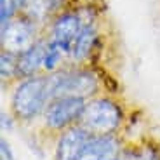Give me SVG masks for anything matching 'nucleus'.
Listing matches in <instances>:
<instances>
[{
  "label": "nucleus",
  "mask_w": 160,
  "mask_h": 160,
  "mask_svg": "<svg viewBox=\"0 0 160 160\" xmlns=\"http://www.w3.org/2000/svg\"><path fill=\"white\" fill-rule=\"evenodd\" d=\"M49 101V75L40 73L12 85L7 112L18 125H35Z\"/></svg>",
  "instance_id": "1"
},
{
  "label": "nucleus",
  "mask_w": 160,
  "mask_h": 160,
  "mask_svg": "<svg viewBox=\"0 0 160 160\" xmlns=\"http://www.w3.org/2000/svg\"><path fill=\"white\" fill-rule=\"evenodd\" d=\"M78 124L91 136H117L127 125V112L117 96L103 92L85 101Z\"/></svg>",
  "instance_id": "2"
},
{
  "label": "nucleus",
  "mask_w": 160,
  "mask_h": 160,
  "mask_svg": "<svg viewBox=\"0 0 160 160\" xmlns=\"http://www.w3.org/2000/svg\"><path fill=\"white\" fill-rule=\"evenodd\" d=\"M49 75V96L54 98H80L91 99L103 94L104 82L103 77L92 66H73L68 64L59 72L47 73Z\"/></svg>",
  "instance_id": "3"
},
{
  "label": "nucleus",
  "mask_w": 160,
  "mask_h": 160,
  "mask_svg": "<svg viewBox=\"0 0 160 160\" xmlns=\"http://www.w3.org/2000/svg\"><path fill=\"white\" fill-rule=\"evenodd\" d=\"M85 108V99L80 98H54L45 106L40 120L35 124L38 134L44 139H51L54 143L61 132L73 127L80 122Z\"/></svg>",
  "instance_id": "4"
},
{
  "label": "nucleus",
  "mask_w": 160,
  "mask_h": 160,
  "mask_svg": "<svg viewBox=\"0 0 160 160\" xmlns=\"http://www.w3.org/2000/svg\"><path fill=\"white\" fill-rule=\"evenodd\" d=\"M42 35H44V28L38 23H35L26 14H19L5 26H0L2 51L21 54L23 51L32 47Z\"/></svg>",
  "instance_id": "5"
},
{
  "label": "nucleus",
  "mask_w": 160,
  "mask_h": 160,
  "mask_svg": "<svg viewBox=\"0 0 160 160\" xmlns=\"http://www.w3.org/2000/svg\"><path fill=\"white\" fill-rule=\"evenodd\" d=\"M82 28H84V19L80 16L78 9L77 11L70 9V11H61L49 21V24L44 30V35L47 37L49 42L59 44L64 49L72 51L73 42L80 35Z\"/></svg>",
  "instance_id": "6"
},
{
  "label": "nucleus",
  "mask_w": 160,
  "mask_h": 160,
  "mask_svg": "<svg viewBox=\"0 0 160 160\" xmlns=\"http://www.w3.org/2000/svg\"><path fill=\"white\" fill-rule=\"evenodd\" d=\"M89 139H91V134L80 124L66 129L54 139L52 160H78Z\"/></svg>",
  "instance_id": "7"
},
{
  "label": "nucleus",
  "mask_w": 160,
  "mask_h": 160,
  "mask_svg": "<svg viewBox=\"0 0 160 160\" xmlns=\"http://www.w3.org/2000/svg\"><path fill=\"white\" fill-rule=\"evenodd\" d=\"M127 141L122 134L117 136H91L78 160H115L122 155Z\"/></svg>",
  "instance_id": "8"
},
{
  "label": "nucleus",
  "mask_w": 160,
  "mask_h": 160,
  "mask_svg": "<svg viewBox=\"0 0 160 160\" xmlns=\"http://www.w3.org/2000/svg\"><path fill=\"white\" fill-rule=\"evenodd\" d=\"M101 40V33L98 28V21L84 24V28L73 42L70 51V64L73 66H89L94 52L98 51V44Z\"/></svg>",
  "instance_id": "9"
},
{
  "label": "nucleus",
  "mask_w": 160,
  "mask_h": 160,
  "mask_svg": "<svg viewBox=\"0 0 160 160\" xmlns=\"http://www.w3.org/2000/svg\"><path fill=\"white\" fill-rule=\"evenodd\" d=\"M47 49V37L42 35L32 47L23 51L18 58V80L40 75L44 68V56Z\"/></svg>",
  "instance_id": "10"
},
{
  "label": "nucleus",
  "mask_w": 160,
  "mask_h": 160,
  "mask_svg": "<svg viewBox=\"0 0 160 160\" xmlns=\"http://www.w3.org/2000/svg\"><path fill=\"white\" fill-rule=\"evenodd\" d=\"M18 58L19 54L14 52H0V78L5 87H12L18 82Z\"/></svg>",
  "instance_id": "11"
},
{
  "label": "nucleus",
  "mask_w": 160,
  "mask_h": 160,
  "mask_svg": "<svg viewBox=\"0 0 160 160\" xmlns=\"http://www.w3.org/2000/svg\"><path fill=\"white\" fill-rule=\"evenodd\" d=\"M30 0H0V26H5L11 19L23 14Z\"/></svg>",
  "instance_id": "12"
},
{
  "label": "nucleus",
  "mask_w": 160,
  "mask_h": 160,
  "mask_svg": "<svg viewBox=\"0 0 160 160\" xmlns=\"http://www.w3.org/2000/svg\"><path fill=\"white\" fill-rule=\"evenodd\" d=\"M0 150H2V158L4 160H14V155H12L11 148H9V143L5 139L0 141Z\"/></svg>",
  "instance_id": "13"
},
{
  "label": "nucleus",
  "mask_w": 160,
  "mask_h": 160,
  "mask_svg": "<svg viewBox=\"0 0 160 160\" xmlns=\"http://www.w3.org/2000/svg\"><path fill=\"white\" fill-rule=\"evenodd\" d=\"M115 160H127V158H124V157L120 155V157H118V158H115Z\"/></svg>",
  "instance_id": "14"
}]
</instances>
